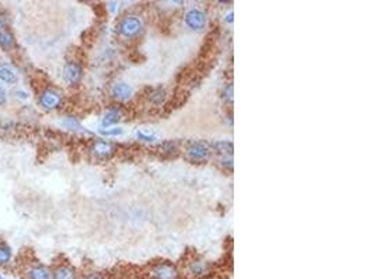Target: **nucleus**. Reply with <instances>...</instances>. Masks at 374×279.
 <instances>
[{
  "label": "nucleus",
  "instance_id": "obj_1",
  "mask_svg": "<svg viewBox=\"0 0 374 279\" xmlns=\"http://www.w3.org/2000/svg\"><path fill=\"white\" fill-rule=\"evenodd\" d=\"M143 29H145V21L137 14H128L122 17L117 24V31L125 39L137 38L143 32Z\"/></svg>",
  "mask_w": 374,
  "mask_h": 279
},
{
  "label": "nucleus",
  "instance_id": "obj_2",
  "mask_svg": "<svg viewBox=\"0 0 374 279\" xmlns=\"http://www.w3.org/2000/svg\"><path fill=\"white\" fill-rule=\"evenodd\" d=\"M150 279H178L180 271L178 268L170 261H160L153 264L149 271Z\"/></svg>",
  "mask_w": 374,
  "mask_h": 279
},
{
  "label": "nucleus",
  "instance_id": "obj_3",
  "mask_svg": "<svg viewBox=\"0 0 374 279\" xmlns=\"http://www.w3.org/2000/svg\"><path fill=\"white\" fill-rule=\"evenodd\" d=\"M185 272L189 278L202 279L206 278L212 272V264L204 258H193L187 264Z\"/></svg>",
  "mask_w": 374,
  "mask_h": 279
},
{
  "label": "nucleus",
  "instance_id": "obj_4",
  "mask_svg": "<svg viewBox=\"0 0 374 279\" xmlns=\"http://www.w3.org/2000/svg\"><path fill=\"white\" fill-rule=\"evenodd\" d=\"M184 22L192 31H202L206 27V24H208V16H206V13L202 9L193 7V9L185 13Z\"/></svg>",
  "mask_w": 374,
  "mask_h": 279
},
{
  "label": "nucleus",
  "instance_id": "obj_5",
  "mask_svg": "<svg viewBox=\"0 0 374 279\" xmlns=\"http://www.w3.org/2000/svg\"><path fill=\"white\" fill-rule=\"evenodd\" d=\"M185 154L189 161L192 162H205L208 161L212 155V148L209 145L196 141V143H191L185 148Z\"/></svg>",
  "mask_w": 374,
  "mask_h": 279
},
{
  "label": "nucleus",
  "instance_id": "obj_6",
  "mask_svg": "<svg viewBox=\"0 0 374 279\" xmlns=\"http://www.w3.org/2000/svg\"><path fill=\"white\" fill-rule=\"evenodd\" d=\"M38 103L45 111H55L62 105V95L53 88H45L40 94Z\"/></svg>",
  "mask_w": 374,
  "mask_h": 279
},
{
  "label": "nucleus",
  "instance_id": "obj_7",
  "mask_svg": "<svg viewBox=\"0 0 374 279\" xmlns=\"http://www.w3.org/2000/svg\"><path fill=\"white\" fill-rule=\"evenodd\" d=\"M91 155L94 156L98 161H108L113 156V154L117 152V147L112 143H108V141H102L98 140L96 143H93L90 148Z\"/></svg>",
  "mask_w": 374,
  "mask_h": 279
},
{
  "label": "nucleus",
  "instance_id": "obj_8",
  "mask_svg": "<svg viewBox=\"0 0 374 279\" xmlns=\"http://www.w3.org/2000/svg\"><path fill=\"white\" fill-rule=\"evenodd\" d=\"M63 78L69 85H77L83 78V66L77 61H68L63 68Z\"/></svg>",
  "mask_w": 374,
  "mask_h": 279
},
{
  "label": "nucleus",
  "instance_id": "obj_9",
  "mask_svg": "<svg viewBox=\"0 0 374 279\" xmlns=\"http://www.w3.org/2000/svg\"><path fill=\"white\" fill-rule=\"evenodd\" d=\"M133 87L131 84H128L126 81H117L113 84L112 88H111V96L113 99L121 100V102H125V100H129L133 96Z\"/></svg>",
  "mask_w": 374,
  "mask_h": 279
},
{
  "label": "nucleus",
  "instance_id": "obj_10",
  "mask_svg": "<svg viewBox=\"0 0 374 279\" xmlns=\"http://www.w3.org/2000/svg\"><path fill=\"white\" fill-rule=\"evenodd\" d=\"M122 116H124V112L119 106H112L109 108L104 116L101 119V127L102 128H108V127H113L117 123H119L122 120Z\"/></svg>",
  "mask_w": 374,
  "mask_h": 279
},
{
  "label": "nucleus",
  "instance_id": "obj_11",
  "mask_svg": "<svg viewBox=\"0 0 374 279\" xmlns=\"http://www.w3.org/2000/svg\"><path fill=\"white\" fill-rule=\"evenodd\" d=\"M52 279H77V272L73 267L62 264L52 271Z\"/></svg>",
  "mask_w": 374,
  "mask_h": 279
},
{
  "label": "nucleus",
  "instance_id": "obj_12",
  "mask_svg": "<svg viewBox=\"0 0 374 279\" xmlns=\"http://www.w3.org/2000/svg\"><path fill=\"white\" fill-rule=\"evenodd\" d=\"M0 80L7 84H16L18 80V76L16 70L10 64L3 63V64H0Z\"/></svg>",
  "mask_w": 374,
  "mask_h": 279
},
{
  "label": "nucleus",
  "instance_id": "obj_13",
  "mask_svg": "<svg viewBox=\"0 0 374 279\" xmlns=\"http://www.w3.org/2000/svg\"><path fill=\"white\" fill-rule=\"evenodd\" d=\"M30 279H52V272L49 268L44 267V265H37L33 267L28 271Z\"/></svg>",
  "mask_w": 374,
  "mask_h": 279
},
{
  "label": "nucleus",
  "instance_id": "obj_14",
  "mask_svg": "<svg viewBox=\"0 0 374 279\" xmlns=\"http://www.w3.org/2000/svg\"><path fill=\"white\" fill-rule=\"evenodd\" d=\"M165 99H167V92H165L164 88H154L149 94V100L156 106L163 105Z\"/></svg>",
  "mask_w": 374,
  "mask_h": 279
},
{
  "label": "nucleus",
  "instance_id": "obj_15",
  "mask_svg": "<svg viewBox=\"0 0 374 279\" xmlns=\"http://www.w3.org/2000/svg\"><path fill=\"white\" fill-rule=\"evenodd\" d=\"M213 150L220 154V156L224 155H233V143L228 141H217L213 144Z\"/></svg>",
  "mask_w": 374,
  "mask_h": 279
},
{
  "label": "nucleus",
  "instance_id": "obj_16",
  "mask_svg": "<svg viewBox=\"0 0 374 279\" xmlns=\"http://www.w3.org/2000/svg\"><path fill=\"white\" fill-rule=\"evenodd\" d=\"M0 46L3 50H10L14 46V37L9 31H0Z\"/></svg>",
  "mask_w": 374,
  "mask_h": 279
},
{
  "label": "nucleus",
  "instance_id": "obj_17",
  "mask_svg": "<svg viewBox=\"0 0 374 279\" xmlns=\"http://www.w3.org/2000/svg\"><path fill=\"white\" fill-rule=\"evenodd\" d=\"M12 260V250L7 245H0V265H6Z\"/></svg>",
  "mask_w": 374,
  "mask_h": 279
},
{
  "label": "nucleus",
  "instance_id": "obj_18",
  "mask_svg": "<svg viewBox=\"0 0 374 279\" xmlns=\"http://www.w3.org/2000/svg\"><path fill=\"white\" fill-rule=\"evenodd\" d=\"M100 133L102 135H108V137H117V135H121L124 133V128L121 127H108V128H101Z\"/></svg>",
  "mask_w": 374,
  "mask_h": 279
},
{
  "label": "nucleus",
  "instance_id": "obj_19",
  "mask_svg": "<svg viewBox=\"0 0 374 279\" xmlns=\"http://www.w3.org/2000/svg\"><path fill=\"white\" fill-rule=\"evenodd\" d=\"M136 135H137V138L142 140V141H145V143H153L154 140H156V135H154L153 133H150V131H143V130L137 131Z\"/></svg>",
  "mask_w": 374,
  "mask_h": 279
},
{
  "label": "nucleus",
  "instance_id": "obj_20",
  "mask_svg": "<svg viewBox=\"0 0 374 279\" xmlns=\"http://www.w3.org/2000/svg\"><path fill=\"white\" fill-rule=\"evenodd\" d=\"M219 163L226 169H233V155H224L219 158Z\"/></svg>",
  "mask_w": 374,
  "mask_h": 279
},
{
  "label": "nucleus",
  "instance_id": "obj_21",
  "mask_svg": "<svg viewBox=\"0 0 374 279\" xmlns=\"http://www.w3.org/2000/svg\"><path fill=\"white\" fill-rule=\"evenodd\" d=\"M223 98L228 102L233 99V85H226V88L223 91Z\"/></svg>",
  "mask_w": 374,
  "mask_h": 279
},
{
  "label": "nucleus",
  "instance_id": "obj_22",
  "mask_svg": "<svg viewBox=\"0 0 374 279\" xmlns=\"http://www.w3.org/2000/svg\"><path fill=\"white\" fill-rule=\"evenodd\" d=\"M83 279H105V278H104V275H101V273L93 272V273H87V275H84Z\"/></svg>",
  "mask_w": 374,
  "mask_h": 279
},
{
  "label": "nucleus",
  "instance_id": "obj_23",
  "mask_svg": "<svg viewBox=\"0 0 374 279\" xmlns=\"http://www.w3.org/2000/svg\"><path fill=\"white\" fill-rule=\"evenodd\" d=\"M6 103V91L3 87H0V105Z\"/></svg>",
  "mask_w": 374,
  "mask_h": 279
},
{
  "label": "nucleus",
  "instance_id": "obj_24",
  "mask_svg": "<svg viewBox=\"0 0 374 279\" xmlns=\"http://www.w3.org/2000/svg\"><path fill=\"white\" fill-rule=\"evenodd\" d=\"M226 21L227 22H233V11H230V14H227Z\"/></svg>",
  "mask_w": 374,
  "mask_h": 279
}]
</instances>
